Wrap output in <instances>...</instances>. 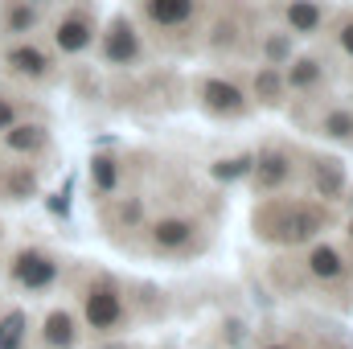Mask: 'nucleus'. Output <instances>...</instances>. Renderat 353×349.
Wrapping results in <instances>:
<instances>
[{"label": "nucleus", "instance_id": "f257e3e1", "mask_svg": "<svg viewBox=\"0 0 353 349\" xmlns=\"http://www.w3.org/2000/svg\"><path fill=\"white\" fill-rule=\"evenodd\" d=\"M329 214L321 201H300V197H263L251 226L271 247H308L325 230Z\"/></svg>", "mask_w": 353, "mask_h": 349}, {"label": "nucleus", "instance_id": "f03ea898", "mask_svg": "<svg viewBox=\"0 0 353 349\" xmlns=\"http://www.w3.org/2000/svg\"><path fill=\"white\" fill-rule=\"evenodd\" d=\"M83 333L94 337H115L128 321V296H123V283L107 271L90 275L87 288H83Z\"/></svg>", "mask_w": 353, "mask_h": 349}, {"label": "nucleus", "instance_id": "7ed1b4c3", "mask_svg": "<svg viewBox=\"0 0 353 349\" xmlns=\"http://www.w3.org/2000/svg\"><path fill=\"white\" fill-rule=\"evenodd\" d=\"M58 275H62V263L54 251L46 247H17L12 259H8V283L17 292H29V296H46L58 288Z\"/></svg>", "mask_w": 353, "mask_h": 349}, {"label": "nucleus", "instance_id": "20e7f679", "mask_svg": "<svg viewBox=\"0 0 353 349\" xmlns=\"http://www.w3.org/2000/svg\"><path fill=\"white\" fill-rule=\"evenodd\" d=\"M33 333V349H79L83 346V321L70 308H46V317L37 321Z\"/></svg>", "mask_w": 353, "mask_h": 349}, {"label": "nucleus", "instance_id": "39448f33", "mask_svg": "<svg viewBox=\"0 0 353 349\" xmlns=\"http://www.w3.org/2000/svg\"><path fill=\"white\" fill-rule=\"evenodd\" d=\"M296 173V161L288 148H263L259 157H251V181H255V193H283L292 185Z\"/></svg>", "mask_w": 353, "mask_h": 349}, {"label": "nucleus", "instance_id": "423d86ee", "mask_svg": "<svg viewBox=\"0 0 353 349\" xmlns=\"http://www.w3.org/2000/svg\"><path fill=\"white\" fill-rule=\"evenodd\" d=\"M197 99H201V107L210 111V115H218V119H234V115H247V94L243 87H234L230 79H201L197 83Z\"/></svg>", "mask_w": 353, "mask_h": 349}, {"label": "nucleus", "instance_id": "0eeeda50", "mask_svg": "<svg viewBox=\"0 0 353 349\" xmlns=\"http://www.w3.org/2000/svg\"><path fill=\"white\" fill-rule=\"evenodd\" d=\"M197 239V222L185 218V214H165L148 226V247L161 251V255H176V251H189V243Z\"/></svg>", "mask_w": 353, "mask_h": 349}, {"label": "nucleus", "instance_id": "6e6552de", "mask_svg": "<svg viewBox=\"0 0 353 349\" xmlns=\"http://www.w3.org/2000/svg\"><path fill=\"white\" fill-rule=\"evenodd\" d=\"M140 54H144V46H140V33L132 29V21L115 17V21L107 25V33H103V58H107L111 66H136Z\"/></svg>", "mask_w": 353, "mask_h": 349}, {"label": "nucleus", "instance_id": "1a4fd4ad", "mask_svg": "<svg viewBox=\"0 0 353 349\" xmlns=\"http://www.w3.org/2000/svg\"><path fill=\"white\" fill-rule=\"evenodd\" d=\"M4 66H8L17 79L41 83V79H50L54 58H50L41 46H33V41H17V46H8V50H4Z\"/></svg>", "mask_w": 353, "mask_h": 349}, {"label": "nucleus", "instance_id": "9d476101", "mask_svg": "<svg viewBox=\"0 0 353 349\" xmlns=\"http://www.w3.org/2000/svg\"><path fill=\"white\" fill-rule=\"evenodd\" d=\"M140 12H144L148 25H157L165 33H176V29H185L193 21L197 0H140Z\"/></svg>", "mask_w": 353, "mask_h": 349}, {"label": "nucleus", "instance_id": "9b49d317", "mask_svg": "<svg viewBox=\"0 0 353 349\" xmlns=\"http://www.w3.org/2000/svg\"><path fill=\"white\" fill-rule=\"evenodd\" d=\"M304 271H308V279H316V283H337V279L350 275L345 255H341L333 243H312L308 255H304Z\"/></svg>", "mask_w": 353, "mask_h": 349}, {"label": "nucleus", "instance_id": "f8f14e48", "mask_svg": "<svg viewBox=\"0 0 353 349\" xmlns=\"http://www.w3.org/2000/svg\"><path fill=\"white\" fill-rule=\"evenodd\" d=\"M0 144H4V152H12V157H37L46 144H50V128L46 123H12V128H4L0 132Z\"/></svg>", "mask_w": 353, "mask_h": 349}, {"label": "nucleus", "instance_id": "ddd939ff", "mask_svg": "<svg viewBox=\"0 0 353 349\" xmlns=\"http://www.w3.org/2000/svg\"><path fill=\"white\" fill-rule=\"evenodd\" d=\"M90 37H94V25H90L87 12H70V17L54 29V46H58L62 54H83L90 46Z\"/></svg>", "mask_w": 353, "mask_h": 349}, {"label": "nucleus", "instance_id": "4468645a", "mask_svg": "<svg viewBox=\"0 0 353 349\" xmlns=\"http://www.w3.org/2000/svg\"><path fill=\"white\" fill-rule=\"evenodd\" d=\"M308 181H312V193L325 197V201H333V197L345 193V169H341V161H333V157H316Z\"/></svg>", "mask_w": 353, "mask_h": 349}, {"label": "nucleus", "instance_id": "2eb2a0df", "mask_svg": "<svg viewBox=\"0 0 353 349\" xmlns=\"http://www.w3.org/2000/svg\"><path fill=\"white\" fill-rule=\"evenodd\" d=\"M0 197L4 201H29V197H37V173L29 165H4L0 169Z\"/></svg>", "mask_w": 353, "mask_h": 349}, {"label": "nucleus", "instance_id": "dca6fc26", "mask_svg": "<svg viewBox=\"0 0 353 349\" xmlns=\"http://www.w3.org/2000/svg\"><path fill=\"white\" fill-rule=\"evenodd\" d=\"M0 349H29V312L25 308L0 312Z\"/></svg>", "mask_w": 353, "mask_h": 349}, {"label": "nucleus", "instance_id": "f3484780", "mask_svg": "<svg viewBox=\"0 0 353 349\" xmlns=\"http://www.w3.org/2000/svg\"><path fill=\"white\" fill-rule=\"evenodd\" d=\"M321 79H325V62H321V58H296L292 70H288V79H283V87L308 94V90L321 87Z\"/></svg>", "mask_w": 353, "mask_h": 349}, {"label": "nucleus", "instance_id": "a211bd4d", "mask_svg": "<svg viewBox=\"0 0 353 349\" xmlns=\"http://www.w3.org/2000/svg\"><path fill=\"white\" fill-rule=\"evenodd\" d=\"M283 17H288L292 33H316V29H321V21H325V12H321V4H316V0H288Z\"/></svg>", "mask_w": 353, "mask_h": 349}, {"label": "nucleus", "instance_id": "6ab92c4d", "mask_svg": "<svg viewBox=\"0 0 353 349\" xmlns=\"http://www.w3.org/2000/svg\"><path fill=\"white\" fill-rule=\"evenodd\" d=\"M321 136L337 140V144H353V111L350 107H329L321 119Z\"/></svg>", "mask_w": 353, "mask_h": 349}, {"label": "nucleus", "instance_id": "aec40b11", "mask_svg": "<svg viewBox=\"0 0 353 349\" xmlns=\"http://www.w3.org/2000/svg\"><path fill=\"white\" fill-rule=\"evenodd\" d=\"M255 99H259L263 107H279V103H283V74H279L275 66H263V70L255 74Z\"/></svg>", "mask_w": 353, "mask_h": 349}, {"label": "nucleus", "instance_id": "412c9836", "mask_svg": "<svg viewBox=\"0 0 353 349\" xmlns=\"http://www.w3.org/2000/svg\"><path fill=\"white\" fill-rule=\"evenodd\" d=\"M90 173H94V189L103 197H111L119 189V165H115V157H94L90 161Z\"/></svg>", "mask_w": 353, "mask_h": 349}, {"label": "nucleus", "instance_id": "4be33fe9", "mask_svg": "<svg viewBox=\"0 0 353 349\" xmlns=\"http://www.w3.org/2000/svg\"><path fill=\"white\" fill-rule=\"evenodd\" d=\"M33 25H37V8H29V4H21V0L4 8V29H8V33H25V29H33Z\"/></svg>", "mask_w": 353, "mask_h": 349}, {"label": "nucleus", "instance_id": "5701e85b", "mask_svg": "<svg viewBox=\"0 0 353 349\" xmlns=\"http://www.w3.org/2000/svg\"><path fill=\"white\" fill-rule=\"evenodd\" d=\"M17 119H21V107H17L12 99H4V94H0V132H4V128H12Z\"/></svg>", "mask_w": 353, "mask_h": 349}, {"label": "nucleus", "instance_id": "b1692460", "mask_svg": "<svg viewBox=\"0 0 353 349\" xmlns=\"http://www.w3.org/2000/svg\"><path fill=\"white\" fill-rule=\"evenodd\" d=\"M337 50L353 58V17L350 21H341V29H337Z\"/></svg>", "mask_w": 353, "mask_h": 349}, {"label": "nucleus", "instance_id": "393cba45", "mask_svg": "<svg viewBox=\"0 0 353 349\" xmlns=\"http://www.w3.org/2000/svg\"><path fill=\"white\" fill-rule=\"evenodd\" d=\"M267 58L271 62H283L288 58V37L279 33V37H267Z\"/></svg>", "mask_w": 353, "mask_h": 349}, {"label": "nucleus", "instance_id": "a878e982", "mask_svg": "<svg viewBox=\"0 0 353 349\" xmlns=\"http://www.w3.org/2000/svg\"><path fill=\"white\" fill-rule=\"evenodd\" d=\"M259 349H300V346H292V341H263Z\"/></svg>", "mask_w": 353, "mask_h": 349}, {"label": "nucleus", "instance_id": "bb28decb", "mask_svg": "<svg viewBox=\"0 0 353 349\" xmlns=\"http://www.w3.org/2000/svg\"><path fill=\"white\" fill-rule=\"evenodd\" d=\"M345 235H350V243H353V218H350V226H345Z\"/></svg>", "mask_w": 353, "mask_h": 349}, {"label": "nucleus", "instance_id": "cd10ccee", "mask_svg": "<svg viewBox=\"0 0 353 349\" xmlns=\"http://www.w3.org/2000/svg\"><path fill=\"white\" fill-rule=\"evenodd\" d=\"M345 267H350V275H353V255H350V259H345Z\"/></svg>", "mask_w": 353, "mask_h": 349}, {"label": "nucleus", "instance_id": "c85d7f7f", "mask_svg": "<svg viewBox=\"0 0 353 349\" xmlns=\"http://www.w3.org/2000/svg\"><path fill=\"white\" fill-rule=\"evenodd\" d=\"M316 349H341V346H316Z\"/></svg>", "mask_w": 353, "mask_h": 349}]
</instances>
